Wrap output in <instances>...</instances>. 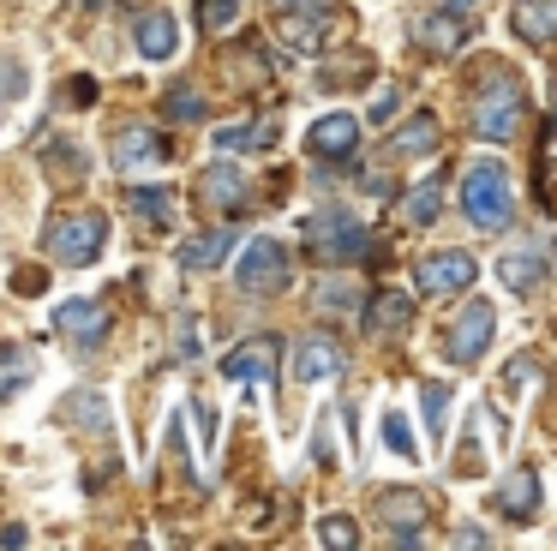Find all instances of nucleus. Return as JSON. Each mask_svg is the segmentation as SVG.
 Returning a JSON list of instances; mask_svg holds the SVG:
<instances>
[{
  "label": "nucleus",
  "mask_w": 557,
  "mask_h": 551,
  "mask_svg": "<svg viewBox=\"0 0 557 551\" xmlns=\"http://www.w3.org/2000/svg\"><path fill=\"white\" fill-rule=\"evenodd\" d=\"M461 216H468L473 228H509V216H516V186H509V168L497 162V156L468 162V174H461Z\"/></svg>",
  "instance_id": "obj_1"
},
{
  "label": "nucleus",
  "mask_w": 557,
  "mask_h": 551,
  "mask_svg": "<svg viewBox=\"0 0 557 551\" xmlns=\"http://www.w3.org/2000/svg\"><path fill=\"white\" fill-rule=\"evenodd\" d=\"M102 240H109V216L102 210H66V216H54V222L42 228V252H49V264H61V270L97 264Z\"/></svg>",
  "instance_id": "obj_2"
},
{
  "label": "nucleus",
  "mask_w": 557,
  "mask_h": 551,
  "mask_svg": "<svg viewBox=\"0 0 557 551\" xmlns=\"http://www.w3.org/2000/svg\"><path fill=\"white\" fill-rule=\"evenodd\" d=\"M521 114H528V96H521L516 72H492V78L473 90V132L492 144H509L521 132Z\"/></svg>",
  "instance_id": "obj_3"
},
{
  "label": "nucleus",
  "mask_w": 557,
  "mask_h": 551,
  "mask_svg": "<svg viewBox=\"0 0 557 551\" xmlns=\"http://www.w3.org/2000/svg\"><path fill=\"white\" fill-rule=\"evenodd\" d=\"M288 282H294L288 246H282V240H270V234L246 240L240 264H234V287H240V294H282Z\"/></svg>",
  "instance_id": "obj_4"
},
{
  "label": "nucleus",
  "mask_w": 557,
  "mask_h": 551,
  "mask_svg": "<svg viewBox=\"0 0 557 551\" xmlns=\"http://www.w3.org/2000/svg\"><path fill=\"white\" fill-rule=\"evenodd\" d=\"M306 246L324 264H354V258H366L372 234H366V222H354L348 210H318V216H306Z\"/></svg>",
  "instance_id": "obj_5"
},
{
  "label": "nucleus",
  "mask_w": 557,
  "mask_h": 551,
  "mask_svg": "<svg viewBox=\"0 0 557 551\" xmlns=\"http://www.w3.org/2000/svg\"><path fill=\"white\" fill-rule=\"evenodd\" d=\"M492 335H497L492 299H468V306L456 311V323H449V335H444V354L456 359V366H480V359L492 354Z\"/></svg>",
  "instance_id": "obj_6"
},
{
  "label": "nucleus",
  "mask_w": 557,
  "mask_h": 551,
  "mask_svg": "<svg viewBox=\"0 0 557 551\" xmlns=\"http://www.w3.org/2000/svg\"><path fill=\"white\" fill-rule=\"evenodd\" d=\"M169 132L162 126H145V120H133V126H121L114 132V144H109V162H114V174H138V168H162L169 162Z\"/></svg>",
  "instance_id": "obj_7"
},
{
  "label": "nucleus",
  "mask_w": 557,
  "mask_h": 551,
  "mask_svg": "<svg viewBox=\"0 0 557 551\" xmlns=\"http://www.w3.org/2000/svg\"><path fill=\"white\" fill-rule=\"evenodd\" d=\"M468 36H473V12L468 7H432V12L413 19V48H425V54H437V60H449Z\"/></svg>",
  "instance_id": "obj_8"
},
{
  "label": "nucleus",
  "mask_w": 557,
  "mask_h": 551,
  "mask_svg": "<svg viewBox=\"0 0 557 551\" xmlns=\"http://www.w3.org/2000/svg\"><path fill=\"white\" fill-rule=\"evenodd\" d=\"M473 276H480L473 252H425V258L413 264V282H420L425 294H461V287H473Z\"/></svg>",
  "instance_id": "obj_9"
},
{
  "label": "nucleus",
  "mask_w": 557,
  "mask_h": 551,
  "mask_svg": "<svg viewBox=\"0 0 557 551\" xmlns=\"http://www.w3.org/2000/svg\"><path fill=\"white\" fill-rule=\"evenodd\" d=\"M425 515H432L425 491H384V498H377V522L389 527V539H396V546H420Z\"/></svg>",
  "instance_id": "obj_10"
},
{
  "label": "nucleus",
  "mask_w": 557,
  "mask_h": 551,
  "mask_svg": "<svg viewBox=\"0 0 557 551\" xmlns=\"http://www.w3.org/2000/svg\"><path fill=\"white\" fill-rule=\"evenodd\" d=\"M306 150L318 156V162H348L354 150H360V120L354 114H324V120H312L306 126Z\"/></svg>",
  "instance_id": "obj_11"
},
{
  "label": "nucleus",
  "mask_w": 557,
  "mask_h": 551,
  "mask_svg": "<svg viewBox=\"0 0 557 551\" xmlns=\"http://www.w3.org/2000/svg\"><path fill=\"white\" fill-rule=\"evenodd\" d=\"M360 323H366V335H377V342H389V335H408V330H413V299L401 294V287H377V294L366 299Z\"/></svg>",
  "instance_id": "obj_12"
},
{
  "label": "nucleus",
  "mask_w": 557,
  "mask_h": 551,
  "mask_svg": "<svg viewBox=\"0 0 557 551\" xmlns=\"http://www.w3.org/2000/svg\"><path fill=\"white\" fill-rule=\"evenodd\" d=\"M342 371H348V354H342V342H330V335H306V342L294 347V383H336Z\"/></svg>",
  "instance_id": "obj_13"
},
{
  "label": "nucleus",
  "mask_w": 557,
  "mask_h": 551,
  "mask_svg": "<svg viewBox=\"0 0 557 551\" xmlns=\"http://www.w3.org/2000/svg\"><path fill=\"white\" fill-rule=\"evenodd\" d=\"M133 48L145 60H174L181 54V24H174V12L169 7H145L133 19Z\"/></svg>",
  "instance_id": "obj_14"
},
{
  "label": "nucleus",
  "mask_w": 557,
  "mask_h": 551,
  "mask_svg": "<svg viewBox=\"0 0 557 551\" xmlns=\"http://www.w3.org/2000/svg\"><path fill=\"white\" fill-rule=\"evenodd\" d=\"M198 198H205V210H246L252 180H246L234 162H210L205 174H198Z\"/></svg>",
  "instance_id": "obj_15"
},
{
  "label": "nucleus",
  "mask_w": 557,
  "mask_h": 551,
  "mask_svg": "<svg viewBox=\"0 0 557 551\" xmlns=\"http://www.w3.org/2000/svg\"><path fill=\"white\" fill-rule=\"evenodd\" d=\"M222 378L228 383H270L276 378V335H258V342L222 354Z\"/></svg>",
  "instance_id": "obj_16"
},
{
  "label": "nucleus",
  "mask_w": 557,
  "mask_h": 551,
  "mask_svg": "<svg viewBox=\"0 0 557 551\" xmlns=\"http://www.w3.org/2000/svg\"><path fill=\"white\" fill-rule=\"evenodd\" d=\"M109 323H114V311L102 306V299H66V306L54 311V330L85 342V347H97L102 335H109Z\"/></svg>",
  "instance_id": "obj_17"
},
{
  "label": "nucleus",
  "mask_w": 557,
  "mask_h": 551,
  "mask_svg": "<svg viewBox=\"0 0 557 551\" xmlns=\"http://www.w3.org/2000/svg\"><path fill=\"white\" fill-rule=\"evenodd\" d=\"M324 36H330V7H282V42L294 48V54H324Z\"/></svg>",
  "instance_id": "obj_18"
},
{
  "label": "nucleus",
  "mask_w": 557,
  "mask_h": 551,
  "mask_svg": "<svg viewBox=\"0 0 557 551\" xmlns=\"http://www.w3.org/2000/svg\"><path fill=\"white\" fill-rule=\"evenodd\" d=\"M509 30H516L528 48L557 42V0H516V12H509Z\"/></svg>",
  "instance_id": "obj_19"
},
{
  "label": "nucleus",
  "mask_w": 557,
  "mask_h": 551,
  "mask_svg": "<svg viewBox=\"0 0 557 551\" xmlns=\"http://www.w3.org/2000/svg\"><path fill=\"white\" fill-rule=\"evenodd\" d=\"M228 252H234V234H228V228H205L198 240H186V246H181V270H193V276L222 270V264H228Z\"/></svg>",
  "instance_id": "obj_20"
},
{
  "label": "nucleus",
  "mask_w": 557,
  "mask_h": 551,
  "mask_svg": "<svg viewBox=\"0 0 557 551\" xmlns=\"http://www.w3.org/2000/svg\"><path fill=\"white\" fill-rule=\"evenodd\" d=\"M437 138H444L437 114H413L408 126H396V138H389V156H396V162H420V156L437 150Z\"/></svg>",
  "instance_id": "obj_21"
},
{
  "label": "nucleus",
  "mask_w": 557,
  "mask_h": 551,
  "mask_svg": "<svg viewBox=\"0 0 557 551\" xmlns=\"http://www.w3.org/2000/svg\"><path fill=\"white\" fill-rule=\"evenodd\" d=\"M492 503H497V515H509V522H528V515H540V479L521 467V474H509L504 486L492 491Z\"/></svg>",
  "instance_id": "obj_22"
},
{
  "label": "nucleus",
  "mask_w": 557,
  "mask_h": 551,
  "mask_svg": "<svg viewBox=\"0 0 557 551\" xmlns=\"http://www.w3.org/2000/svg\"><path fill=\"white\" fill-rule=\"evenodd\" d=\"M497 282L509 287V294H533V287L545 282V258L533 246H521V252H504L497 258Z\"/></svg>",
  "instance_id": "obj_23"
},
{
  "label": "nucleus",
  "mask_w": 557,
  "mask_h": 551,
  "mask_svg": "<svg viewBox=\"0 0 557 551\" xmlns=\"http://www.w3.org/2000/svg\"><path fill=\"white\" fill-rule=\"evenodd\" d=\"M54 419H61L66 431H73V426L78 431H109V402H102L97 390H73L61 407H54Z\"/></svg>",
  "instance_id": "obj_24"
},
{
  "label": "nucleus",
  "mask_w": 557,
  "mask_h": 551,
  "mask_svg": "<svg viewBox=\"0 0 557 551\" xmlns=\"http://www.w3.org/2000/svg\"><path fill=\"white\" fill-rule=\"evenodd\" d=\"M126 204H133V210L145 216L150 228H174V216H181L174 186H133V192H126Z\"/></svg>",
  "instance_id": "obj_25"
},
{
  "label": "nucleus",
  "mask_w": 557,
  "mask_h": 551,
  "mask_svg": "<svg viewBox=\"0 0 557 551\" xmlns=\"http://www.w3.org/2000/svg\"><path fill=\"white\" fill-rule=\"evenodd\" d=\"M420 414H425V438L444 443L449 438V383H420Z\"/></svg>",
  "instance_id": "obj_26"
},
{
  "label": "nucleus",
  "mask_w": 557,
  "mask_h": 551,
  "mask_svg": "<svg viewBox=\"0 0 557 551\" xmlns=\"http://www.w3.org/2000/svg\"><path fill=\"white\" fill-rule=\"evenodd\" d=\"M437 210H444V186H432V180H425V186L408 192V204H401V222H408V228H432Z\"/></svg>",
  "instance_id": "obj_27"
},
{
  "label": "nucleus",
  "mask_w": 557,
  "mask_h": 551,
  "mask_svg": "<svg viewBox=\"0 0 557 551\" xmlns=\"http://www.w3.org/2000/svg\"><path fill=\"white\" fill-rule=\"evenodd\" d=\"M270 138H276V120H252V126H222L216 132L222 150H270Z\"/></svg>",
  "instance_id": "obj_28"
},
{
  "label": "nucleus",
  "mask_w": 557,
  "mask_h": 551,
  "mask_svg": "<svg viewBox=\"0 0 557 551\" xmlns=\"http://www.w3.org/2000/svg\"><path fill=\"white\" fill-rule=\"evenodd\" d=\"M240 12H246V0H198V24H205L210 36L234 30V24H240Z\"/></svg>",
  "instance_id": "obj_29"
},
{
  "label": "nucleus",
  "mask_w": 557,
  "mask_h": 551,
  "mask_svg": "<svg viewBox=\"0 0 557 551\" xmlns=\"http://www.w3.org/2000/svg\"><path fill=\"white\" fill-rule=\"evenodd\" d=\"M384 443H389V450L401 455V462H420V443H413V426H408V419L396 414V407H389V414H384Z\"/></svg>",
  "instance_id": "obj_30"
},
{
  "label": "nucleus",
  "mask_w": 557,
  "mask_h": 551,
  "mask_svg": "<svg viewBox=\"0 0 557 551\" xmlns=\"http://www.w3.org/2000/svg\"><path fill=\"white\" fill-rule=\"evenodd\" d=\"M318 539H324L330 551H354L360 546V527H354L348 515H324V522H318Z\"/></svg>",
  "instance_id": "obj_31"
},
{
  "label": "nucleus",
  "mask_w": 557,
  "mask_h": 551,
  "mask_svg": "<svg viewBox=\"0 0 557 551\" xmlns=\"http://www.w3.org/2000/svg\"><path fill=\"white\" fill-rule=\"evenodd\" d=\"M162 108H169V120H186V126H193V120H205V96H198L193 84H174Z\"/></svg>",
  "instance_id": "obj_32"
},
{
  "label": "nucleus",
  "mask_w": 557,
  "mask_h": 551,
  "mask_svg": "<svg viewBox=\"0 0 557 551\" xmlns=\"http://www.w3.org/2000/svg\"><path fill=\"white\" fill-rule=\"evenodd\" d=\"M42 156H49V174H73V180L85 174V150H78L73 138H54Z\"/></svg>",
  "instance_id": "obj_33"
},
{
  "label": "nucleus",
  "mask_w": 557,
  "mask_h": 551,
  "mask_svg": "<svg viewBox=\"0 0 557 551\" xmlns=\"http://www.w3.org/2000/svg\"><path fill=\"white\" fill-rule=\"evenodd\" d=\"M18 90H25V66H18V60H0V120H7V108H13Z\"/></svg>",
  "instance_id": "obj_34"
},
{
  "label": "nucleus",
  "mask_w": 557,
  "mask_h": 551,
  "mask_svg": "<svg viewBox=\"0 0 557 551\" xmlns=\"http://www.w3.org/2000/svg\"><path fill=\"white\" fill-rule=\"evenodd\" d=\"M186 414H193L198 426H205V431H198V450L210 455V443H216V407H205V402H198V395H193V402H186Z\"/></svg>",
  "instance_id": "obj_35"
},
{
  "label": "nucleus",
  "mask_w": 557,
  "mask_h": 551,
  "mask_svg": "<svg viewBox=\"0 0 557 551\" xmlns=\"http://www.w3.org/2000/svg\"><path fill=\"white\" fill-rule=\"evenodd\" d=\"M533 378H540V366H533V359H509V371H504V390H509V395H521Z\"/></svg>",
  "instance_id": "obj_36"
},
{
  "label": "nucleus",
  "mask_w": 557,
  "mask_h": 551,
  "mask_svg": "<svg viewBox=\"0 0 557 551\" xmlns=\"http://www.w3.org/2000/svg\"><path fill=\"white\" fill-rule=\"evenodd\" d=\"M318 306H324V311H348L354 306L348 282H324V287H318Z\"/></svg>",
  "instance_id": "obj_37"
},
{
  "label": "nucleus",
  "mask_w": 557,
  "mask_h": 551,
  "mask_svg": "<svg viewBox=\"0 0 557 551\" xmlns=\"http://www.w3.org/2000/svg\"><path fill=\"white\" fill-rule=\"evenodd\" d=\"M456 546H492V534L485 527H456Z\"/></svg>",
  "instance_id": "obj_38"
},
{
  "label": "nucleus",
  "mask_w": 557,
  "mask_h": 551,
  "mask_svg": "<svg viewBox=\"0 0 557 551\" xmlns=\"http://www.w3.org/2000/svg\"><path fill=\"white\" fill-rule=\"evenodd\" d=\"M396 114V90H377V102H372V120H389Z\"/></svg>",
  "instance_id": "obj_39"
},
{
  "label": "nucleus",
  "mask_w": 557,
  "mask_h": 551,
  "mask_svg": "<svg viewBox=\"0 0 557 551\" xmlns=\"http://www.w3.org/2000/svg\"><path fill=\"white\" fill-rule=\"evenodd\" d=\"M73 102L90 108V102H97V84H90V78H73Z\"/></svg>",
  "instance_id": "obj_40"
},
{
  "label": "nucleus",
  "mask_w": 557,
  "mask_h": 551,
  "mask_svg": "<svg viewBox=\"0 0 557 551\" xmlns=\"http://www.w3.org/2000/svg\"><path fill=\"white\" fill-rule=\"evenodd\" d=\"M18 294H42V276L37 270H18Z\"/></svg>",
  "instance_id": "obj_41"
},
{
  "label": "nucleus",
  "mask_w": 557,
  "mask_h": 551,
  "mask_svg": "<svg viewBox=\"0 0 557 551\" xmlns=\"http://www.w3.org/2000/svg\"><path fill=\"white\" fill-rule=\"evenodd\" d=\"M276 7H330V0H276Z\"/></svg>",
  "instance_id": "obj_42"
},
{
  "label": "nucleus",
  "mask_w": 557,
  "mask_h": 551,
  "mask_svg": "<svg viewBox=\"0 0 557 551\" xmlns=\"http://www.w3.org/2000/svg\"><path fill=\"white\" fill-rule=\"evenodd\" d=\"M545 144H552V150H557V126H552V132H545Z\"/></svg>",
  "instance_id": "obj_43"
},
{
  "label": "nucleus",
  "mask_w": 557,
  "mask_h": 551,
  "mask_svg": "<svg viewBox=\"0 0 557 551\" xmlns=\"http://www.w3.org/2000/svg\"><path fill=\"white\" fill-rule=\"evenodd\" d=\"M552 96H557V78H552Z\"/></svg>",
  "instance_id": "obj_44"
}]
</instances>
